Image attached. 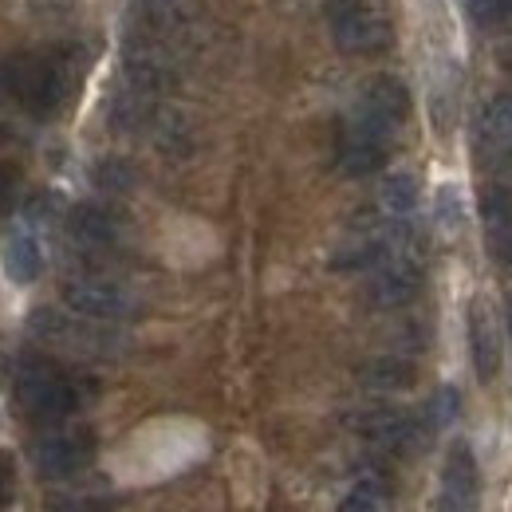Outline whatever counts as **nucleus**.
Segmentation results:
<instances>
[{"mask_svg": "<svg viewBox=\"0 0 512 512\" xmlns=\"http://www.w3.org/2000/svg\"><path fill=\"white\" fill-rule=\"evenodd\" d=\"M438 512H477L481 509V469L469 442H453L442 465V485H438Z\"/></svg>", "mask_w": 512, "mask_h": 512, "instance_id": "obj_7", "label": "nucleus"}, {"mask_svg": "<svg viewBox=\"0 0 512 512\" xmlns=\"http://www.w3.org/2000/svg\"><path fill=\"white\" fill-rule=\"evenodd\" d=\"M406 115H410V91H406L394 75H379V79L363 91V99H359V107H355L347 130L390 146V138L402 130Z\"/></svg>", "mask_w": 512, "mask_h": 512, "instance_id": "obj_4", "label": "nucleus"}, {"mask_svg": "<svg viewBox=\"0 0 512 512\" xmlns=\"http://www.w3.org/2000/svg\"><path fill=\"white\" fill-rule=\"evenodd\" d=\"M438 225L446 229V233H453V229H461V221H465V209H461V193H457V186H442L438 190Z\"/></svg>", "mask_w": 512, "mask_h": 512, "instance_id": "obj_21", "label": "nucleus"}, {"mask_svg": "<svg viewBox=\"0 0 512 512\" xmlns=\"http://www.w3.org/2000/svg\"><path fill=\"white\" fill-rule=\"evenodd\" d=\"M422 292V260L410 241H390L386 256L375 264L371 300L379 308H402Z\"/></svg>", "mask_w": 512, "mask_h": 512, "instance_id": "obj_6", "label": "nucleus"}, {"mask_svg": "<svg viewBox=\"0 0 512 512\" xmlns=\"http://www.w3.org/2000/svg\"><path fill=\"white\" fill-rule=\"evenodd\" d=\"M469 351H473V371L481 383H493L501 371V327L485 296L469 304Z\"/></svg>", "mask_w": 512, "mask_h": 512, "instance_id": "obj_10", "label": "nucleus"}, {"mask_svg": "<svg viewBox=\"0 0 512 512\" xmlns=\"http://www.w3.org/2000/svg\"><path fill=\"white\" fill-rule=\"evenodd\" d=\"M386 166V142L375 138H363V134H343V146H339V170L347 178H367L375 170Z\"/></svg>", "mask_w": 512, "mask_h": 512, "instance_id": "obj_15", "label": "nucleus"}, {"mask_svg": "<svg viewBox=\"0 0 512 512\" xmlns=\"http://www.w3.org/2000/svg\"><path fill=\"white\" fill-rule=\"evenodd\" d=\"M359 379H363V386H371V390L394 394V390H410V386L418 383V367L410 359H398V355H379V359L363 363Z\"/></svg>", "mask_w": 512, "mask_h": 512, "instance_id": "obj_16", "label": "nucleus"}, {"mask_svg": "<svg viewBox=\"0 0 512 512\" xmlns=\"http://www.w3.org/2000/svg\"><path fill=\"white\" fill-rule=\"evenodd\" d=\"M481 217H485V237H489L493 256L512 268V193L485 190V197H481Z\"/></svg>", "mask_w": 512, "mask_h": 512, "instance_id": "obj_13", "label": "nucleus"}, {"mask_svg": "<svg viewBox=\"0 0 512 512\" xmlns=\"http://www.w3.org/2000/svg\"><path fill=\"white\" fill-rule=\"evenodd\" d=\"M40 268H44V253H40L36 237L20 233V237L8 241V249H4V272H8L12 284H32L40 276Z\"/></svg>", "mask_w": 512, "mask_h": 512, "instance_id": "obj_17", "label": "nucleus"}, {"mask_svg": "<svg viewBox=\"0 0 512 512\" xmlns=\"http://www.w3.org/2000/svg\"><path fill=\"white\" fill-rule=\"evenodd\" d=\"M339 512H383V485L375 477H363L351 485V493L343 497Z\"/></svg>", "mask_w": 512, "mask_h": 512, "instance_id": "obj_20", "label": "nucleus"}, {"mask_svg": "<svg viewBox=\"0 0 512 512\" xmlns=\"http://www.w3.org/2000/svg\"><path fill=\"white\" fill-rule=\"evenodd\" d=\"M351 426H355L367 442L390 449V453H406V449L422 438L418 418H414V414H406V410H394V406L363 410V414H355V418H351Z\"/></svg>", "mask_w": 512, "mask_h": 512, "instance_id": "obj_9", "label": "nucleus"}, {"mask_svg": "<svg viewBox=\"0 0 512 512\" xmlns=\"http://www.w3.org/2000/svg\"><path fill=\"white\" fill-rule=\"evenodd\" d=\"M146 20L162 32H182L190 24V4L186 0H138Z\"/></svg>", "mask_w": 512, "mask_h": 512, "instance_id": "obj_19", "label": "nucleus"}, {"mask_svg": "<svg viewBox=\"0 0 512 512\" xmlns=\"http://www.w3.org/2000/svg\"><path fill=\"white\" fill-rule=\"evenodd\" d=\"M473 4V16L493 24V20H509L512 16V0H469Z\"/></svg>", "mask_w": 512, "mask_h": 512, "instance_id": "obj_23", "label": "nucleus"}, {"mask_svg": "<svg viewBox=\"0 0 512 512\" xmlns=\"http://www.w3.org/2000/svg\"><path fill=\"white\" fill-rule=\"evenodd\" d=\"M477 142L501 166H512V95H497L477 115Z\"/></svg>", "mask_w": 512, "mask_h": 512, "instance_id": "obj_11", "label": "nucleus"}, {"mask_svg": "<svg viewBox=\"0 0 512 512\" xmlns=\"http://www.w3.org/2000/svg\"><path fill=\"white\" fill-rule=\"evenodd\" d=\"M331 36L347 56H371L390 44L386 0H327Z\"/></svg>", "mask_w": 512, "mask_h": 512, "instance_id": "obj_3", "label": "nucleus"}, {"mask_svg": "<svg viewBox=\"0 0 512 512\" xmlns=\"http://www.w3.org/2000/svg\"><path fill=\"white\" fill-rule=\"evenodd\" d=\"M32 457H36L40 477H52V481L75 477V473H83L91 465L95 438H91V430H52V434H44L36 442Z\"/></svg>", "mask_w": 512, "mask_h": 512, "instance_id": "obj_8", "label": "nucleus"}, {"mask_svg": "<svg viewBox=\"0 0 512 512\" xmlns=\"http://www.w3.org/2000/svg\"><path fill=\"white\" fill-rule=\"evenodd\" d=\"M12 485H16L12 461H8V453H0V505H8V501H12Z\"/></svg>", "mask_w": 512, "mask_h": 512, "instance_id": "obj_25", "label": "nucleus"}, {"mask_svg": "<svg viewBox=\"0 0 512 512\" xmlns=\"http://www.w3.org/2000/svg\"><path fill=\"white\" fill-rule=\"evenodd\" d=\"M64 304L75 316H87V320H134L138 316V300L134 292L123 288L119 280H107V276H71L60 288Z\"/></svg>", "mask_w": 512, "mask_h": 512, "instance_id": "obj_5", "label": "nucleus"}, {"mask_svg": "<svg viewBox=\"0 0 512 512\" xmlns=\"http://www.w3.org/2000/svg\"><path fill=\"white\" fill-rule=\"evenodd\" d=\"M379 201L390 217H410L418 209V178L410 170H398V174H386Z\"/></svg>", "mask_w": 512, "mask_h": 512, "instance_id": "obj_18", "label": "nucleus"}, {"mask_svg": "<svg viewBox=\"0 0 512 512\" xmlns=\"http://www.w3.org/2000/svg\"><path fill=\"white\" fill-rule=\"evenodd\" d=\"M95 182H99L103 190H130L134 174H130L127 162H119V158H107V162H99V166H95Z\"/></svg>", "mask_w": 512, "mask_h": 512, "instance_id": "obj_22", "label": "nucleus"}, {"mask_svg": "<svg viewBox=\"0 0 512 512\" xmlns=\"http://www.w3.org/2000/svg\"><path fill=\"white\" fill-rule=\"evenodd\" d=\"M67 225H71V237L87 249H111L119 241V221L103 205H75Z\"/></svg>", "mask_w": 512, "mask_h": 512, "instance_id": "obj_14", "label": "nucleus"}, {"mask_svg": "<svg viewBox=\"0 0 512 512\" xmlns=\"http://www.w3.org/2000/svg\"><path fill=\"white\" fill-rule=\"evenodd\" d=\"M16 402L36 422H64L79 410V383L48 359H24L16 371Z\"/></svg>", "mask_w": 512, "mask_h": 512, "instance_id": "obj_2", "label": "nucleus"}, {"mask_svg": "<svg viewBox=\"0 0 512 512\" xmlns=\"http://www.w3.org/2000/svg\"><path fill=\"white\" fill-rule=\"evenodd\" d=\"M4 193H8V178H4V170H0V205H4Z\"/></svg>", "mask_w": 512, "mask_h": 512, "instance_id": "obj_26", "label": "nucleus"}, {"mask_svg": "<svg viewBox=\"0 0 512 512\" xmlns=\"http://www.w3.org/2000/svg\"><path fill=\"white\" fill-rule=\"evenodd\" d=\"M127 75H130V83H134L138 91L154 95V91L170 87V79H174V67H170V56H166L158 44H134V40H130V48H127Z\"/></svg>", "mask_w": 512, "mask_h": 512, "instance_id": "obj_12", "label": "nucleus"}, {"mask_svg": "<svg viewBox=\"0 0 512 512\" xmlns=\"http://www.w3.org/2000/svg\"><path fill=\"white\" fill-rule=\"evenodd\" d=\"M453 402H457V394H453V390H442V394H438L434 414H430V426H446L449 418H453Z\"/></svg>", "mask_w": 512, "mask_h": 512, "instance_id": "obj_24", "label": "nucleus"}, {"mask_svg": "<svg viewBox=\"0 0 512 512\" xmlns=\"http://www.w3.org/2000/svg\"><path fill=\"white\" fill-rule=\"evenodd\" d=\"M8 95L32 111L36 119H52L67 99V71L52 56H36V52H20L12 56L0 71Z\"/></svg>", "mask_w": 512, "mask_h": 512, "instance_id": "obj_1", "label": "nucleus"}]
</instances>
